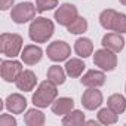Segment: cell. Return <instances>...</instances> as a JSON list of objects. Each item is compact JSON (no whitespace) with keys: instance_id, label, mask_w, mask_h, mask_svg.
Masks as SVG:
<instances>
[{"instance_id":"d6986e66","label":"cell","mask_w":126,"mask_h":126,"mask_svg":"<svg viewBox=\"0 0 126 126\" xmlns=\"http://www.w3.org/2000/svg\"><path fill=\"white\" fill-rule=\"evenodd\" d=\"M108 107H110L114 113L122 114V113L125 111V108H126V99H125V96H122V95H119V94L111 95V96L108 98Z\"/></svg>"},{"instance_id":"30bf717a","label":"cell","mask_w":126,"mask_h":126,"mask_svg":"<svg viewBox=\"0 0 126 126\" xmlns=\"http://www.w3.org/2000/svg\"><path fill=\"white\" fill-rule=\"evenodd\" d=\"M102 102V94L99 91H96L95 88H89L83 96H82V104L85 105V108L88 110H95L101 105Z\"/></svg>"},{"instance_id":"4316f807","label":"cell","mask_w":126,"mask_h":126,"mask_svg":"<svg viewBox=\"0 0 126 126\" xmlns=\"http://www.w3.org/2000/svg\"><path fill=\"white\" fill-rule=\"evenodd\" d=\"M12 5H14V0H0V9L2 11L12 8Z\"/></svg>"},{"instance_id":"7c38bea8","label":"cell","mask_w":126,"mask_h":126,"mask_svg":"<svg viewBox=\"0 0 126 126\" xmlns=\"http://www.w3.org/2000/svg\"><path fill=\"white\" fill-rule=\"evenodd\" d=\"M36 82H37L36 74L33 71H30V70H25V71L21 73V76L16 79L15 83H16V88L19 91L28 92V91H33V88L36 86Z\"/></svg>"},{"instance_id":"e0dca14e","label":"cell","mask_w":126,"mask_h":126,"mask_svg":"<svg viewBox=\"0 0 126 126\" xmlns=\"http://www.w3.org/2000/svg\"><path fill=\"white\" fill-rule=\"evenodd\" d=\"M74 50H76V53H77L79 56L86 58V56H89V55L92 53V50H94V45H92V42H91L89 39L82 37V39H79V40L76 42V45H74Z\"/></svg>"},{"instance_id":"44dd1931","label":"cell","mask_w":126,"mask_h":126,"mask_svg":"<svg viewBox=\"0 0 126 126\" xmlns=\"http://www.w3.org/2000/svg\"><path fill=\"white\" fill-rule=\"evenodd\" d=\"M47 80L53 82L55 85H62L65 82V73L59 65H52L47 70Z\"/></svg>"},{"instance_id":"d4e9b609","label":"cell","mask_w":126,"mask_h":126,"mask_svg":"<svg viewBox=\"0 0 126 126\" xmlns=\"http://www.w3.org/2000/svg\"><path fill=\"white\" fill-rule=\"evenodd\" d=\"M56 5H58L56 0H37L36 9H37V12H46V11H50V9L56 8Z\"/></svg>"},{"instance_id":"8fae6325","label":"cell","mask_w":126,"mask_h":126,"mask_svg":"<svg viewBox=\"0 0 126 126\" xmlns=\"http://www.w3.org/2000/svg\"><path fill=\"white\" fill-rule=\"evenodd\" d=\"M102 46L113 52H120L125 46V40L119 33H108L102 37Z\"/></svg>"},{"instance_id":"5bb4252c","label":"cell","mask_w":126,"mask_h":126,"mask_svg":"<svg viewBox=\"0 0 126 126\" xmlns=\"http://www.w3.org/2000/svg\"><path fill=\"white\" fill-rule=\"evenodd\" d=\"M104 83H105V76L102 71L91 70L82 77V85L88 88H98V86H102Z\"/></svg>"},{"instance_id":"9a60e30c","label":"cell","mask_w":126,"mask_h":126,"mask_svg":"<svg viewBox=\"0 0 126 126\" xmlns=\"http://www.w3.org/2000/svg\"><path fill=\"white\" fill-rule=\"evenodd\" d=\"M42 49L39 46H34V45H30V46H25L22 53H21V58L25 64L28 65H34L36 62H39L42 59Z\"/></svg>"},{"instance_id":"5b68a950","label":"cell","mask_w":126,"mask_h":126,"mask_svg":"<svg viewBox=\"0 0 126 126\" xmlns=\"http://www.w3.org/2000/svg\"><path fill=\"white\" fill-rule=\"evenodd\" d=\"M94 62H95V65L101 67L102 70L111 71L117 65V58H116V55H114L113 50H110V49L105 47V49H99V50L95 52Z\"/></svg>"},{"instance_id":"52a82bcc","label":"cell","mask_w":126,"mask_h":126,"mask_svg":"<svg viewBox=\"0 0 126 126\" xmlns=\"http://www.w3.org/2000/svg\"><path fill=\"white\" fill-rule=\"evenodd\" d=\"M47 56L55 61V62H59V61H64L68 58V55L71 53V47L65 43V42H53L47 46Z\"/></svg>"},{"instance_id":"603a6c76","label":"cell","mask_w":126,"mask_h":126,"mask_svg":"<svg viewBox=\"0 0 126 126\" xmlns=\"http://www.w3.org/2000/svg\"><path fill=\"white\" fill-rule=\"evenodd\" d=\"M98 120H99L102 125L116 123V122H117V113H114L110 107H108V108H102V110L98 113Z\"/></svg>"},{"instance_id":"83f0119b","label":"cell","mask_w":126,"mask_h":126,"mask_svg":"<svg viewBox=\"0 0 126 126\" xmlns=\"http://www.w3.org/2000/svg\"><path fill=\"white\" fill-rule=\"evenodd\" d=\"M120 3L122 5H126V0H120Z\"/></svg>"},{"instance_id":"6da1fadb","label":"cell","mask_w":126,"mask_h":126,"mask_svg":"<svg viewBox=\"0 0 126 126\" xmlns=\"http://www.w3.org/2000/svg\"><path fill=\"white\" fill-rule=\"evenodd\" d=\"M53 34V24L47 18H36L30 25V37L36 43H45Z\"/></svg>"},{"instance_id":"cb8c5ba5","label":"cell","mask_w":126,"mask_h":126,"mask_svg":"<svg viewBox=\"0 0 126 126\" xmlns=\"http://www.w3.org/2000/svg\"><path fill=\"white\" fill-rule=\"evenodd\" d=\"M68 31L70 33H73V34H80V33H85L86 31V28H88V22H86V19L85 18H80V16H77L68 27Z\"/></svg>"},{"instance_id":"7a4b0ae2","label":"cell","mask_w":126,"mask_h":126,"mask_svg":"<svg viewBox=\"0 0 126 126\" xmlns=\"http://www.w3.org/2000/svg\"><path fill=\"white\" fill-rule=\"evenodd\" d=\"M99 22L105 30L126 33V15L119 14L113 9H107L99 15Z\"/></svg>"},{"instance_id":"9c48e42d","label":"cell","mask_w":126,"mask_h":126,"mask_svg":"<svg viewBox=\"0 0 126 126\" xmlns=\"http://www.w3.org/2000/svg\"><path fill=\"white\" fill-rule=\"evenodd\" d=\"M0 73H2V77L6 82H16V79L22 73L21 62H18V61H2Z\"/></svg>"},{"instance_id":"2e32d148","label":"cell","mask_w":126,"mask_h":126,"mask_svg":"<svg viewBox=\"0 0 126 126\" xmlns=\"http://www.w3.org/2000/svg\"><path fill=\"white\" fill-rule=\"evenodd\" d=\"M74 107V101L71 98H59L55 102H52V111L56 116H65L68 114Z\"/></svg>"},{"instance_id":"277c9868","label":"cell","mask_w":126,"mask_h":126,"mask_svg":"<svg viewBox=\"0 0 126 126\" xmlns=\"http://www.w3.org/2000/svg\"><path fill=\"white\" fill-rule=\"evenodd\" d=\"M22 47V37L18 34H9L3 33L0 36V50L6 56H16Z\"/></svg>"},{"instance_id":"3957f363","label":"cell","mask_w":126,"mask_h":126,"mask_svg":"<svg viewBox=\"0 0 126 126\" xmlns=\"http://www.w3.org/2000/svg\"><path fill=\"white\" fill-rule=\"evenodd\" d=\"M56 94H58L56 85L50 80H45L40 83L39 89L33 95V102L37 107H47L53 102V99L56 98Z\"/></svg>"},{"instance_id":"ba28073f","label":"cell","mask_w":126,"mask_h":126,"mask_svg":"<svg viewBox=\"0 0 126 126\" xmlns=\"http://www.w3.org/2000/svg\"><path fill=\"white\" fill-rule=\"evenodd\" d=\"M77 18V9L76 6L70 5V3H65L62 5L56 12H55V19L59 25H65L68 27L74 19Z\"/></svg>"},{"instance_id":"7402d4cb","label":"cell","mask_w":126,"mask_h":126,"mask_svg":"<svg viewBox=\"0 0 126 126\" xmlns=\"http://www.w3.org/2000/svg\"><path fill=\"white\" fill-rule=\"evenodd\" d=\"M85 123V114L79 110L76 111H70L68 114H65V117L62 119V125L65 126H71V125H83Z\"/></svg>"},{"instance_id":"4fadbf2b","label":"cell","mask_w":126,"mask_h":126,"mask_svg":"<svg viewBox=\"0 0 126 126\" xmlns=\"http://www.w3.org/2000/svg\"><path fill=\"white\" fill-rule=\"evenodd\" d=\"M27 107V101L19 94H12L6 99V108L14 114H21Z\"/></svg>"},{"instance_id":"ffe728a7","label":"cell","mask_w":126,"mask_h":126,"mask_svg":"<svg viewBox=\"0 0 126 126\" xmlns=\"http://www.w3.org/2000/svg\"><path fill=\"white\" fill-rule=\"evenodd\" d=\"M24 120L28 126H42L45 123V114L39 110H28Z\"/></svg>"},{"instance_id":"8992f818","label":"cell","mask_w":126,"mask_h":126,"mask_svg":"<svg viewBox=\"0 0 126 126\" xmlns=\"http://www.w3.org/2000/svg\"><path fill=\"white\" fill-rule=\"evenodd\" d=\"M36 11L37 9L34 8L33 3L25 2V3H19L18 6H15L12 9V12H11V16H12V19L16 24H24V22H27V21L34 18Z\"/></svg>"},{"instance_id":"484cf974","label":"cell","mask_w":126,"mask_h":126,"mask_svg":"<svg viewBox=\"0 0 126 126\" xmlns=\"http://www.w3.org/2000/svg\"><path fill=\"white\" fill-rule=\"evenodd\" d=\"M0 126H16V120L9 114H2V117H0Z\"/></svg>"},{"instance_id":"ac0fdd59","label":"cell","mask_w":126,"mask_h":126,"mask_svg":"<svg viewBox=\"0 0 126 126\" xmlns=\"http://www.w3.org/2000/svg\"><path fill=\"white\" fill-rule=\"evenodd\" d=\"M83 68H85V64L80 59H77V58L70 59L65 64V71H67V74L70 77H79L83 73Z\"/></svg>"}]
</instances>
